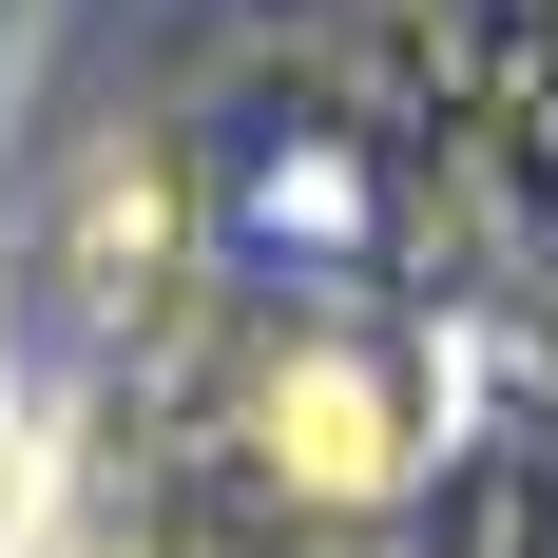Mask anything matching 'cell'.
Masks as SVG:
<instances>
[{
    "label": "cell",
    "mask_w": 558,
    "mask_h": 558,
    "mask_svg": "<svg viewBox=\"0 0 558 558\" xmlns=\"http://www.w3.org/2000/svg\"><path fill=\"white\" fill-rule=\"evenodd\" d=\"M0 558H39V444H20V404H0Z\"/></svg>",
    "instance_id": "cell-2"
},
{
    "label": "cell",
    "mask_w": 558,
    "mask_h": 558,
    "mask_svg": "<svg viewBox=\"0 0 558 558\" xmlns=\"http://www.w3.org/2000/svg\"><path fill=\"white\" fill-rule=\"evenodd\" d=\"M251 424H270L289 482H328V501H386L404 444H424V404H404V366H366V347H270V386H251Z\"/></svg>",
    "instance_id": "cell-1"
}]
</instances>
